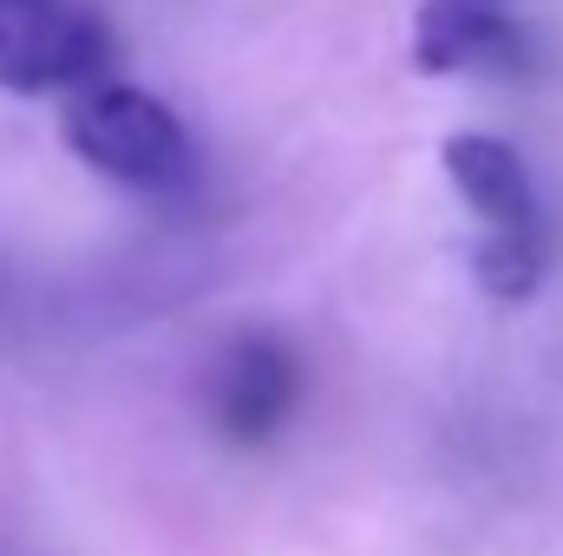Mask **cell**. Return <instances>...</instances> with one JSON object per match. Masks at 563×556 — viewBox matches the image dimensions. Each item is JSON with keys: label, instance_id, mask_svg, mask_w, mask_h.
Listing matches in <instances>:
<instances>
[{"label": "cell", "instance_id": "cell-1", "mask_svg": "<svg viewBox=\"0 0 563 556\" xmlns=\"http://www.w3.org/2000/svg\"><path fill=\"white\" fill-rule=\"evenodd\" d=\"M59 138L86 170L132 190H164L190 177V138L177 112L139 86H86L59 112Z\"/></svg>", "mask_w": 563, "mask_h": 556}, {"label": "cell", "instance_id": "cell-2", "mask_svg": "<svg viewBox=\"0 0 563 556\" xmlns=\"http://www.w3.org/2000/svg\"><path fill=\"white\" fill-rule=\"evenodd\" d=\"M112 26L79 0H0V92L40 99L112 66Z\"/></svg>", "mask_w": 563, "mask_h": 556}, {"label": "cell", "instance_id": "cell-3", "mask_svg": "<svg viewBox=\"0 0 563 556\" xmlns=\"http://www.w3.org/2000/svg\"><path fill=\"white\" fill-rule=\"evenodd\" d=\"M301 400V360L282 334H236L210 374V413L230 445H263Z\"/></svg>", "mask_w": 563, "mask_h": 556}, {"label": "cell", "instance_id": "cell-4", "mask_svg": "<svg viewBox=\"0 0 563 556\" xmlns=\"http://www.w3.org/2000/svg\"><path fill=\"white\" fill-rule=\"evenodd\" d=\"M525 59V33L505 0H420L413 13V66L420 73H511Z\"/></svg>", "mask_w": 563, "mask_h": 556}, {"label": "cell", "instance_id": "cell-5", "mask_svg": "<svg viewBox=\"0 0 563 556\" xmlns=\"http://www.w3.org/2000/svg\"><path fill=\"white\" fill-rule=\"evenodd\" d=\"M445 177L452 190L472 203V216L485 230H544V210H538V190H531V170L525 157L505 138H485V132H459L445 138Z\"/></svg>", "mask_w": 563, "mask_h": 556}, {"label": "cell", "instance_id": "cell-6", "mask_svg": "<svg viewBox=\"0 0 563 556\" xmlns=\"http://www.w3.org/2000/svg\"><path fill=\"white\" fill-rule=\"evenodd\" d=\"M544 230H485L478 249H472V276L492 301H531L538 281H544Z\"/></svg>", "mask_w": 563, "mask_h": 556}]
</instances>
